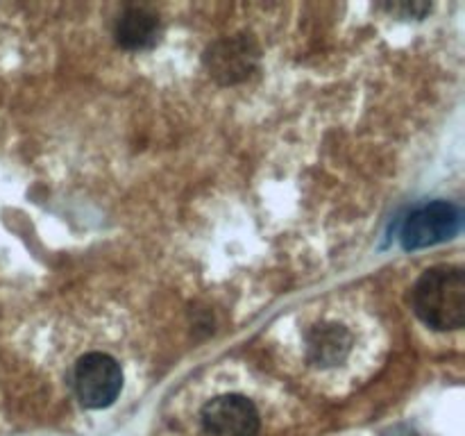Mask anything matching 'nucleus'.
Instances as JSON below:
<instances>
[{
  "label": "nucleus",
  "mask_w": 465,
  "mask_h": 436,
  "mask_svg": "<svg viewBox=\"0 0 465 436\" xmlns=\"http://www.w3.org/2000/svg\"><path fill=\"white\" fill-rule=\"evenodd\" d=\"M352 336L341 325H322L309 334V359L316 366H334L350 352Z\"/></svg>",
  "instance_id": "obj_7"
},
{
  "label": "nucleus",
  "mask_w": 465,
  "mask_h": 436,
  "mask_svg": "<svg viewBox=\"0 0 465 436\" xmlns=\"http://www.w3.org/2000/svg\"><path fill=\"white\" fill-rule=\"evenodd\" d=\"M203 436H257L259 411L243 395H218L200 413Z\"/></svg>",
  "instance_id": "obj_5"
},
{
  "label": "nucleus",
  "mask_w": 465,
  "mask_h": 436,
  "mask_svg": "<svg viewBox=\"0 0 465 436\" xmlns=\"http://www.w3.org/2000/svg\"><path fill=\"white\" fill-rule=\"evenodd\" d=\"M461 227V212L452 203H431L416 209L404 221L402 245L404 250H420L452 239Z\"/></svg>",
  "instance_id": "obj_4"
},
{
  "label": "nucleus",
  "mask_w": 465,
  "mask_h": 436,
  "mask_svg": "<svg viewBox=\"0 0 465 436\" xmlns=\"http://www.w3.org/2000/svg\"><path fill=\"white\" fill-rule=\"evenodd\" d=\"M413 309L434 330H459L465 322V275L457 266H436L413 289Z\"/></svg>",
  "instance_id": "obj_1"
},
{
  "label": "nucleus",
  "mask_w": 465,
  "mask_h": 436,
  "mask_svg": "<svg viewBox=\"0 0 465 436\" xmlns=\"http://www.w3.org/2000/svg\"><path fill=\"white\" fill-rule=\"evenodd\" d=\"M386 9H389L391 14H398V12H404L407 16H413V18H420L425 16L427 12L431 9V5L427 3H404V5H386Z\"/></svg>",
  "instance_id": "obj_8"
},
{
  "label": "nucleus",
  "mask_w": 465,
  "mask_h": 436,
  "mask_svg": "<svg viewBox=\"0 0 465 436\" xmlns=\"http://www.w3.org/2000/svg\"><path fill=\"white\" fill-rule=\"evenodd\" d=\"M114 36L127 50L150 48L159 39V16L148 7H127L118 16Z\"/></svg>",
  "instance_id": "obj_6"
},
{
  "label": "nucleus",
  "mask_w": 465,
  "mask_h": 436,
  "mask_svg": "<svg viewBox=\"0 0 465 436\" xmlns=\"http://www.w3.org/2000/svg\"><path fill=\"white\" fill-rule=\"evenodd\" d=\"M259 57L262 50L250 35L223 36L207 48L204 66L221 84H236L257 71Z\"/></svg>",
  "instance_id": "obj_3"
},
{
  "label": "nucleus",
  "mask_w": 465,
  "mask_h": 436,
  "mask_svg": "<svg viewBox=\"0 0 465 436\" xmlns=\"http://www.w3.org/2000/svg\"><path fill=\"white\" fill-rule=\"evenodd\" d=\"M77 400L86 409L109 407L123 389V371L114 357L104 352H89L80 357L73 372Z\"/></svg>",
  "instance_id": "obj_2"
}]
</instances>
